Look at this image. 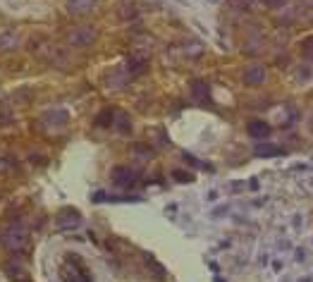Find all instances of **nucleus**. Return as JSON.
<instances>
[{"label":"nucleus","instance_id":"f257e3e1","mask_svg":"<svg viewBox=\"0 0 313 282\" xmlns=\"http://www.w3.org/2000/svg\"><path fill=\"white\" fill-rule=\"evenodd\" d=\"M244 84H249V86H261V84H265V70H263L261 65H249V67L244 70Z\"/></svg>","mask_w":313,"mask_h":282},{"label":"nucleus","instance_id":"f03ea898","mask_svg":"<svg viewBox=\"0 0 313 282\" xmlns=\"http://www.w3.org/2000/svg\"><path fill=\"white\" fill-rule=\"evenodd\" d=\"M249 134H251L254 139H258V141H263V139L270 136V125L263 122V120H251V122H249Z\"/></svg>","mask_w":313,"mask_h":282},{"label":"nucleus","instance_id":"7ed1b4c3","mask_svg":"<svg viewBox=\"0 0 313 282\" xmlns=\"http://www.w3.org/2000/svg\"><path fill=\"white\" fill-rule=\"evenodd\" d=\"M134 170H129V168H115L112 170V179L117 182V184H122V187H127V184H131L134 182Z\"/></svg>","mask_w":313,"mask_h":282},{"label":"nucleus","instance_id":"20e7f679","mask_svg":"<svg viewBox=\"0 0 313 282\" xmlns=\"http://www.w3.org/2000/svg\"><path fill=\"white\" fill-rule=\"evenodd\" d=\"M258 158H270V155H282L285 151L280 149V146H270V144H258L256 149H254Z\"/></svg>","mask_w":313,"mask_h":282},{"label":"nucleus","instance_id":"39448f33","mask_svg":"<svg viewBox=\"0 0 313 282\" xmlns=\"http://www.w3.org/2000/svg\"><path fill=\"white\" fill-rule=\"evenodd\" d=\"M67 7H70V12H74V15H84V12H89L93 7V0H70Z\"/></svg>","mask_w":313,"mask_h":282},{"label":"nucleus","instance_id":"423d86ee","mask_svg":"<svg viewBox=\"0 0 313 282\" xmlns=\"http://www.w3.org/2000/svg\"><path fill=\"white\" fill-rule=\"evenodd\" d=\"M191 94L196 96L199 101H208V86H206L203 81H194V84H191Z\"/></svg>","mask_w":313,"mask_h":282},{"label":"nucleus","instance_id":"0eeeda50","mask_svg":"<svg viewBox=\"0 0 313 282\" xmlns=\"http://www.w3.org/2000/svg\"><path fill=\"white\" fill-rule=\"evenodd\" d=\"M70 38H72L77 46H86V43L93 38V34H91V31H84V34H81V31H77V34H72Z\"/></svg>","mask_w":313,"mask_h":282},{"label":"nucleus","instance_id":"6e6552de","mask_svg":"<svg viewBox=\"0 0 313 282\" xmlns=\"http://www.w3.org/2000/svg\"><path fill=\"white\" fill-rule=\"evenodd\" d=\"M263 2H265L268 7H282V5H285V0H263Z\"/></svg>","mask_w":313,"mask_h":282},{"label":"nucleus","instance_id":"1a4fd4ad","mask_svg":"<svg viewBox=\"0 0 313 282\" xmlns=\"http://www.w3.org/2000/svg\"><path fill=\"white\" fill-rule=\"evenodd\" d=\"M175 177H180V182H189V179H191V177H189L186 172H180V170L175 172Z\"/></svg>","mask_w":313,"mask_h":282},{"label":"nucleus","instance_id":"9d476101","mask_svg":"<svg viewBox=\"0 0 313 282\" xmlns=\"http://www.w3.org/2000/svg\"><path fill=\"white\" fill-rule=\"evenodd\" d=\"M311 129H313V122H311Z\"/></svg>","mask_w":313,"mask_h":282}]
</instances>
